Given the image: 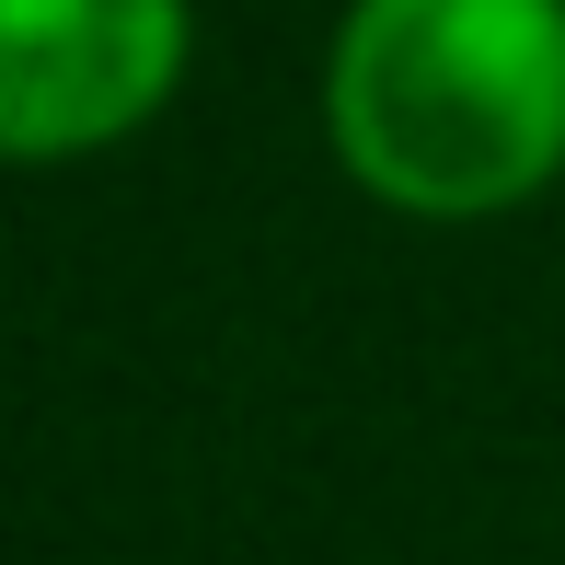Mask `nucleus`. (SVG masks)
<instances>
[{
  "instance_id": "obj_1",
  "label": "nucleus",
  "mask_w": 565,
  "mask_h": 565,
  "mask_svg": "<svg viewBox=\"0 0 565 565\" xmlns=\"http://www.w3.org/2000/svg\"><path fill=\"white\" fill-rule=\"evenodd\" d=\"M335 173L393 220H508L565 173V0H347Z\"/></svg>"
},
{
  "instance_id": "obj_2",
  "label": "nucleus",
  "mask_w": 565,
  "mask_h": 565,
  "mask_svg": "<svg viewBox=\"0 0 565 565\" xmlns=\"http://www.w3.org/2000/svg\"><path fill=\"white\" fill-rule=\"evenodd\" d=\"M185 0H0V139L12 162H82L185 93Z\"/></svg>"
}]
</instances>
